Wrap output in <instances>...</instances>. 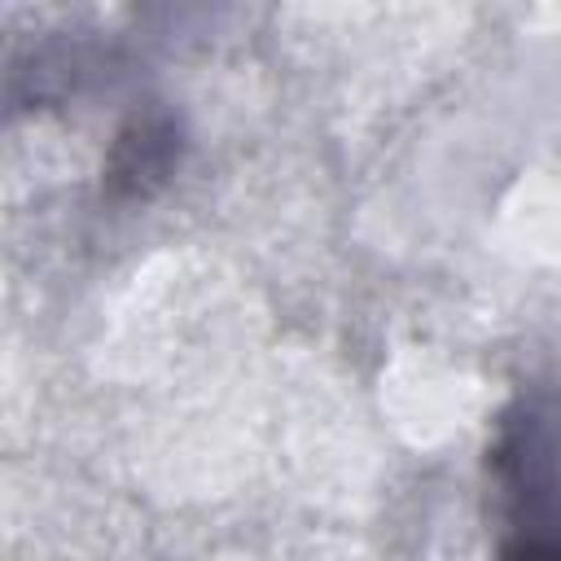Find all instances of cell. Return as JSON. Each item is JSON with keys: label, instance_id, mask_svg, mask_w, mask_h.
<instances>
[{"label": "cell", "instance_id": "cell-1", "mask_svg": "<svg viewBox=\"0 0 561 561\" xmlns=\"http://www.w3.org/2000/svg\"><path fill=\"white\" fill-rule=\"evenodd\" d=\"M491 473L504 504L495 561H561V381L530 390L500 421Z\"/></svg>", "mask_w": 561, "mask_h": 561}]
</instances>
